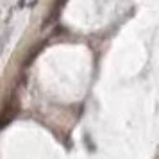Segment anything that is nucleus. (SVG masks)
Listing matches in <instances>:
<instances>
[{
	"label": "nucleus",
	"instance_id": "nucleus-1",
	"mask_svg": "<svg viewBox=\"0 0 159 159\" xmlns=\"http://www.w3.org/2000/svg\"><path fill=\"white\" fill-rule=\"evenodd\" d=\"M18 106H15V104H9L7 107L2 111V115H0V129H4V127H7L9 123L15 120V116L18 115Z\"/></svg>",
	"mask_w": 159,
	"mask_h": 159
},
{
	"label": "nucleus",
	"instance_id": "nucleus-2",
	"mask_svg": "<svg viewBox=\"0 0 159 159\" xmlns=\"http://www.w3.org/2000/svg\"><path fill=\"white\" fill-rule=\"evenodd\" d=\"M65 2L66 0H56V4H54V7H52V15H50V18H48V23L54 22V20L59 16V11H61V7L65 6Z\"/></svg>",
	"mask_w": 159,
	"mask_h": 159
}]
</instances>
